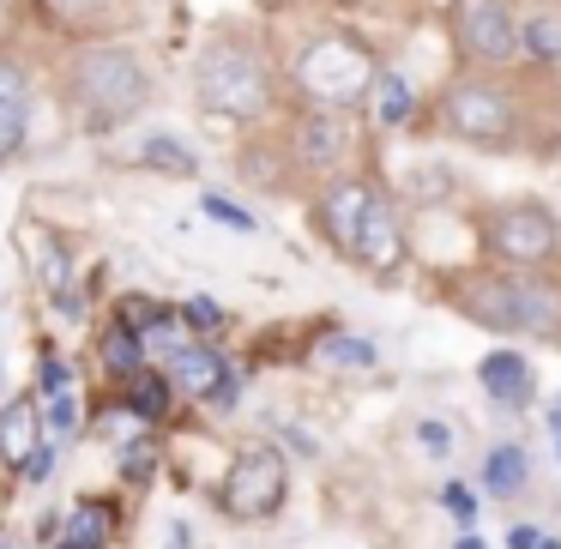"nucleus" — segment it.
Wrapping results in <instances>:
<instances>
[{
	"mask_svg": "<svg viewBox=\"0 0 561 549\" xmlns=\"http://www.w3.org/2000/svg\"><path fill=\"white\" fill-rule=\"evenodd\" d=\"M556 73L501 67V73H453L423 98L416 134L483 158H549L556 151Z\"/></svg>",
	"mask_w": 561,
	"mask_h": 549,
	"instance_id": "1",
	"label": "nucleus"
},
{
	"mask_svg": "<svg viewBox=\"0 0 561 549\" xmlns=\"http://www.w3.org/2000/svg\"><path fill=\"white\" fill-rule=\"evenodd\" d=\"M43 98L79 139H122L163 103V73L139 37L122 43H85V49H55L37 67Z\"/></svg>",
	"mask_w": 561,
	"mask_h": 549,
	"instance_id": "2",
	"label": "nucleus"
},
{
	"mask_svg": "<svg viewBox=\"0 0 561 549\" xmlns=\"http://www.w3.org/2000/svg\"><path fill=\"white\" fill-rule=\"evenodd\" d=\"M187 103L199 122H218L230 134L278 122L284 79H278V49H272V25L260 19H211L194 37V61H187Z\"/></svg>",
	"mask_w": 561,
	"mask_h": 549,
	"instance_id": "3",
	"label": "nucleus"
},
{
	"mask_svg": "<svg viewBox=\"0 0 561 549\" xmlns=\"http://www.w3.org/2000/svg\"><path fill=\"white\" fill-rule=\"evenodd\" d=\"M278 79L290 110H339L363 115L375 98V79L387 67V49L351 19H290V31H272Z\"/></svg>",
	"mask_w": 561,
	"mask_h": 549,
	"instance_id": "4",
	"label": "nucleus"
},
{
	"mask_svg": "<svg viewBox=\"0 0 561 549\" xmlns=\"http://www.w3.org/2000/svg\"><path fill=\"white\" fill-rule=\"evenodd\" d=\"M447 308H459L471 327L495 332V339H531L556 344L561 339V278L556 272H507L471 260L465 272L440 278Z\"/></svg>",
	"mask_w": 561,
	"mask_h": 549,
	"instance_id": "5",
	"label": "nucleus"
},
{
	"mask_svg": "<svg viewBox=\"0 0 561 549\" xmlns=\"http://www.w3.org/2000/svg\"><path fill=\"white\" fill-rule=\"evenodd\" d=\"M477 260L507 272H556L561 254V211L543 194H501L483 199L471 218Z\"/></svg>",
	"mask_w": 561,
	"mask_h": 549,
	"instance_id": "6",
	"label": "nucleus"
},
{
	"mask_svg": "<svg viewBox=\"0 0 561 549\" xmlns=\"http://www.w3.org/2000/svg\"><path fill=\"white\" fill-rule=\"evenodd\" d=\"M278 146H284V163H290V182H296V199L308 187L332 182L339 170L368 158V122L363 115H339V110H284L278 122Z\"/></svg>",
	"mask_w": 561,
	"mask_h": 549,
	"instance_id": "7",
	"label": "nucleus"
},
{
	"mask_svg": "<svg viewBox=\"0 0 561 549\" xmlns=\"http://www.w3.org/2000/svg\"><path fill=\"white\" fill-rule=\"evenodd\" d=\"M519 0H447L440 7V43L453 73H501L519 67Z\"/></svg>",
	"mask_w": 561,
	"mask_h": 549,
	"instance_id": "8",
	"label": "nucleus"
},
{
	"mask_svg": "<svg viewBox=\"0 0 561 549\" xmlns=\"http://www.w3.org/2000/svg\"><path fill=\"white\" fill-rule=\"evenodd\" d=\"M151 25V0H25V31L49 49L122 43Z\"/></svg>",
	"mask_w": 561,
	"mask_h": 549,
	"instance_id": "9",
	"label": "nucleus"
},
{
	"mask_svg": "<svg viewBox=\"0 0 561 549\" xmlns=\"http://www.w3.org/2000/svg\"><path fill=\"white\" fill-rule=\"evenodd\" d=\"M380 187H387V175H380L375 151H368L363 163H351V170H339L332 182H320V187H308V194H302L308 230H314V242L327 248V254L351 260V248H356V236H363L368 206H375Z\"/></svg>",
	"mask_w": 561,
	"mask_h": 549,
	"instance_id": "10",
	"label": "nucleus"
},
{
	"mask_svg": "<svg viewBox=\"0 0 561 549\" xmlns=\"http://www.w3.org/2000/svg\"><path fill=\"white\" fill-rule=\"evenodd\" d=\"M218 501L230 519L242 525H266L284 513V501H290V459H284L272 441H254V447H242L230 459V471H224L218 483Z\"/></svg>",
	"mask_w": 561,
	"mask_h": 549,
	"instance_id": "11",
	"label": "nucleus"
},
{
	"mask_svg": "<svg viewBox=\"0 0 561 549\" xmlns=\"http://www.w3.org/2000/svg\"><path fill=\"white\" fill-rule=\"evenodd\" d=\"M411 260H416L411 206H404L399 187L387 182L375 194V206H368V224H363V236H356V248H351V266L363 272V278H375V284H399L404 272H411Z\"/></svg>",
	"mask_w": 561,
	"mask_h": 549,
	"instance_id": "12",
	"label": "nucleus"
},
{
	"mask_svg": "<svg viewBox=\"0 0 561 549\" xmlns=\"http://www.w3.org/2000/svg\"><path fill=\"white\" fill-rule=\"evenodd\" d=\"M37 110H43V79L19 49H0V170L19 163L31 151L37 134Z\"/></svg>",
	"mask_w": 561,
	"mask_h": 549,
	"instance_id": "13",
	"label": "nucleus"
},
{
	"mask_svg": "<svg viewBox=\"0 0 561 549\" xmlns=\"http://www.w3.org/2000/svg\"><path fill=\"white\" fill-rule=\"evenodd\" d=\"M163 380L175 387V399L187 404H236V392H242V375H236V363L218 351L211 339H187L182 351L163 363Z\"/></svg>",
	"mask_w": 561,
	"mask_h": 549,
	"instance_id": "14",
	"label": "nucleus"
},
{
	"mask_svg": "<svg viewBox=\"0 0 561 549\" xmlns=\"http://www.w3.org/2000/svg\"><path fill=\"white\" fill-rule=\"evenodd\" d=\"M423 98L428 91H416L411 85V73H404L399 61L387 55V67H380V79H375V98H368V110H363V122L375 127V134H416V122H423Z\"/></svg>",
	"mask_w": 561,
	"mask_h": 549,
	"instance_id": "15",
	"label": "nucleus"
},
{
	"mask_svg": "<svg viewBox=\"0 0 561 549\" xmlns=\"http://www.w3.org/2000/svg\"><path fill=\"white\" fill-rule=\"evenodd\" d=\"M477 387H483V399L495 404V411H531L537 399V368L525 351H513V344H501V351H489L483 363H477Z\"/></svg>",
	"mask_w": 561,
	"mask_h": 549,
	"instance_id": "16",
	"label": "nucleus"
},
{
	"mask_svg": "<svg viewBox=\"0 0 561 549\" xmlns=\"http://www.w3.org/2000/svg\"><path fill=\"white\" fill-rule=\"evenodd\" d=\"M43 441V399L37 392H13L0 399V471H25V459Z\"/></svg>",
	"mask_w": 561,
	"mask_h": 549,
	"instance_id": "17",
	"label": "nucleus"
},
{
	"mask_svg": "<svg viewBox=\"0 0 561 549\" xmlns=\"http://www.w3.org/2000/svg\"><path fill=\"white\" fill-rule=\"evenodd\" d=\"M127 170L170 175V182H194L199 175V146L182 134H139V146L127 151Z\"/></svg>",
	"mask_w": 561,
	"mask_h": 549,
	"instance_id": "18",
	"label": "nucleus"
},
{
	"mask_svg": "<svg viewBox=\"0 0 561 549\" xmlns=\"http://www.w3.org/2000/svg\"><path fill=\"white\" fill-rule=\"evenodd\" d=\"M525 489H531V453H525L519 441H495V447L483 453V465H477V495L519 501Z\"/></svg>",
	"mask_w": 561,
	"mask_h": 549,
	"instance_id": "19",
	"label": "nucleus"
},
{
	"mask_svg": "<svg viewBox=\"0 0 561 549\" xmlns=\"http://www.w3.org/2000/svg\"><path fill=\"white\" fill-rule=\"evenodd\" d=\"M519 67H531V73H556L561 67V13H549V7H525V19H519Z\"/></svg>",
	"mask_w": 561,
	"mask_h": 549,
	"instance_id": "20",
	"label": "nucleus"
},
{
	"mask_svg": "<svg viewBox=\"0 0 561 549\" xmlns=\"http://www.w3.org/2000/svg\"><path fill=\"white\" fill-rule=\"evenodd\" d=\"M98 368H103V380H110V387H122L127 375H139V368H146L139 332L127 327L122 314H110V327H103V339H98Z\"/></svg>",
	"mask_w": 561,
	"mask_h": 549,
	"instance_id": "21",
	"label": "nucleus"
},
{
	"mask_svg": "<svg viewBox=\"0 0 561 549\" xmlns=\"http://www.w3.org/2000/svg\"><path fill=\"white\" fill-rule=\"evenodd\" d=\"M25 260H31V278H37L43 296H61L67 290V248H61V236H55V230H37V242L25 248Z\"/></svg>",
	"mask_w": 561,
	"mask_h": 549,
	"instance_id": "22",
	"label": "nucleus"
},
{
	"mask_svg": "<svg viewBox=\"0 0 561 549\" xmlns=\"http://www.w3.org/2000/svg\"><path fill=\"white\" fill-rule=\"evenodd\" d=\"M314 363H327V368H375L380 351H375V339H363V332H332V339L314 351Z\"/></svg>",
	"mask_w": 561,
	"mask_h": 549,
	"instance_id": "23",
	"label": "nucleus"
},
{
	"mask_svg": "<svg viewBox=\"0 0 561 549\" xmlns=\"http://www.w3.org/2000/svg\"><path fill=\"white\" fill-rule=\"evenodd\" d=\"M61 537H67V544H79V549H103V544H110V513H103L98 501H79V507L61 519Z\"/></svg>",
	"mask_w": 561,
	"mask_h": 549,
	"instance_id": "24",
	"label": "nucleus"
},
{
	"mask_svg": "<svg viewBox=\"0 0 561 549\" xmlns=\"http://www.w3.org/2000/svg\"><path fill=\"white\" fill-rule=\"evenodd\" d=\"M199 211H206L211 224H224V230H242V236H254V230H260L254 206H242L236 194H199Z\"/></svg>",
	"mask_w": 561,
	"mask_h": 549,
	"instance_id": "25",
	"label": "nucleus"
},
{
	"mask_svg": "<svg viewBox=\"0 0 561 549\" xmlns=\"http://www.w3.org/2000/svg\"><path fill=\"white\" fill-rule=\"evenodd\" d=\"M79 423H85V416H79V392H73V387H67V392H55V399H49V411H43V435H49V441H61V447H67V441L79 435Z\"/></svg>",
	"mask_w": 561,
	"mask_h": 549,
	"instance_id": "26",
	"label": "nucleus"
},
{
	"mask_svg": "<svg viewBox=\"0 0 561 549\" xmlns=\"http://www.w3.org/2000/svg\"><path fill=\"white\" fill-rule=\"evenodd\" d=\"M416 447H423V459L447 465L453 453H459V428H453L447 416H423V423H416Z\"/></svg>",
	"mask_w": 561,
	"mask_h": 549,
	"instance_id": "27",
	"label": "nucleus"
},
{
	"mask_svg": "<svg viewBox=\"0 0 561 549\" xmlns=\"http://www.w3.org/2000/svg\"><path fill=\"white\" fill-rule=\"evenodd\" d=\"M175 314H182V327L194 332V339H211V332L230 327V314H224L211 296H187V302H175Z\"/></svg>",
	"mask_w": 561,
	"mask_h": 549,
	"instance_id": "28",
	"label": "nucleus"
},
{
	"mask_svg": "<svg viewBox=\"0 0 561 549\" xmlns=\"http://www.w3.org/2000/svg\"><path fill=\"white\" fill-rule=\"evenodd\" d=\"M67 387H73V368H67L55 351H43L37 356V399H55V392H67Z\"/></svg>",
	"mask_w": 561,
	"mask_h": 549,
	"instance_id": "29",
	"label": "nucleus"
},
{
	"mask_svg": "<svg viewBox=\"0 0 561 549\" xmlns=\"http://www.w3.org/2000/svg\"><path fill=\"white\" fill-rule=\"evenodd\" d=\"M55 459H61V441H49V435H43V441H37V453L25 459V471H19V483L43 489V483H49V471H55Z\"/></svg>",
	"mask_w": 561,
	"mask_h": 549,
	"instance_id": "30",
	"label": "nucleus"
},
{
	"mask_svg": "<svg viewBox=\"0 0 561 549\" xmlns=\"http://www.w3.org/2000/svg\"><path fill=\"white\" fill-rule=\"evenodd\" d=\"M440 507H447L459 525H471V519H477V507H483V495H477L471 483H440Z\"/></svg>",
	"mask_w": 561,
	"mask_h": 549,
	"instance_id": "31",
	"label": "nucleus"
},
{
	"mask_svg": "<svg viewBox=\"0 0 561 549\" xmlns=\"http://www.w3.org/2000/svg\"><path fill=\"white\" fill-rule=\"evenodd\" d=\"M260 19H308L320 13V7H332V0H254Z\"/></svg>",
	"mask_w": 561,
	"mask_h": 549,
	"instance_id": "32",
	"label": "nucleus"
},
{
	"mask_svg": "<svg viewBox=\"0 0 561 549\" xmlns=\"http://www.w3.org/2000/svg\"><path fill=\"white\" fill-rule=\"evenodd\" d=\"M507 549H561L556 544V531H549V525H513V531H507Z\"/></svg>",
	"mask_w": 561,
	"mask_h": 549,
	"instance_id": "33",
	"label": "nucleus"
},
{
	"mask_svg": "<svg viewBox=\"0 0 561 549\" xmlns=\"http://www.w3.org/2000/svg\"><path fill=\"white\" fill-rule=\"evenodd\" d=\"M25 31V0H0V49H13Z\"/></svg>",
	"mask_w": 561,
	"mask_h": 549,
	"instance_id": "34",
	"label": "nucleus"
},
{
	"mask_svg": "<svg viewBox=\"0 0 561 549\" xmlns=\"http://www.w3.org/2000/svg\"><path fill=\"white\" fill-rule=\"evenodd\" d=\"M453 549H483V537H471V531H459V544Z\"/></svg>",
	"mask_w": 561,
	"mask_h": 549,
	"instance_id": "35",
	"label": "nucleus"
},
{
	"mask_svg": "<svg viewBox=\"0 0 561 549\" xmlns=\"http://www.w3.org/2000/svg\"><path fill=\"white\" fill-rule=\"evenodd\" d=\"M519 7H549V13H561V0H519Z\"/></svg>",
	"mask_w": 561,
	"mask_h": 549,
	"instance_id": "36",
	"label": "nucleus"
},
{
	"mask_svg": "<svg viewBox=\"0 0 561 549\" xmlns=\"http://www.w3.org/2000/svg\"><path fill=\"white\" fill-rule=\"evenodd\" d=\"M549 428H561V404H556V411H549Z\"/></svg>",
	"mask_w": 561,
	"mask_h": 549,
	"instance_id": "37",
	"label": "nucleus"
},
{
	"mask_svg": "<svg viewBox=\"0 0 561 549\" xmlns=\"http://www.w3.org/2000/svg\"><path fill=\"white\" fill-rule=\"evenodd\" d=\"M55 549H79V544H67V537H55Z\"/></svg>",
	"mask_w": 561,
	"mask_h": 549,
	"instance_id": "38",
	"label": "nucleus"
},
{
	"mask_svg": "<svg viewBox=\"0 0 561 549\" xmlns=\"http://www.w3.org/2000/svg\"><path fill=\"white\" fill-rule=\"evenodd\" d=\"M0 549H19V544H13V537H0Z\"/></svg>",
	"mask_w": 561,
	"mask_h": 549,
	"instance_id": "39",
	"label": "nucleus"
},
{
	"mask_svg": "<svg viewBox=\"0 0 561 549\" xmlns=\"http://www.w3.org/2000/svg\"><path fill=\"white\" fill-rule=\"evenodd\" d=\"M556 459H561V428H556Z\"/></svg>",
	"mask_w": 561,
	"mask_h": 549,
	"instance_id": "40",
	"label": "nucleus"
},
{
	"mask_svg": "<svg viewBox=\"0 0 561 549\" xmlns=\"http://www.w3.org/2000/svg\"><path fill=\"white\" fill-rule=\"evenodd\" d=\"M556 278H561V254H556Z\"/></svg>",
	"mask_w": 561,
	"mask_h": 549,
	"instance_id": "41",
	"label": "nucleus"
},
{
	"mask_svg": "<svg viewBox=\"0 0 561 549\" xmlns=\"http://www.w3.org/2000/svg\"><path fill=\"white\" fill-rule=\"evenodd\" d=\"M0 392H7V375H0Z\"/></svg>",
	"mask_w": 561,
	"mask_h": 549,
	"instance_id": "42",
	"label": "nucleus"
},
{
	"mask_svg": "<svg viewBox=\"0 0 561 549\" xmlns=\"http://www.w3.org/2000/svg\"><path fill=\"white\" fill-rule=\"evenodd\" d=\"M556 351H561V339H556Z\"/></svg>",
	"mask_w": 561,
	"mask_h": 549,
	"instance_id": "43",
	"label": "nucleus"
}]
</instances>
